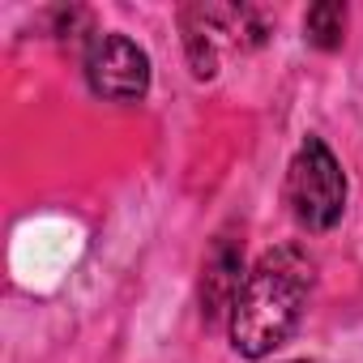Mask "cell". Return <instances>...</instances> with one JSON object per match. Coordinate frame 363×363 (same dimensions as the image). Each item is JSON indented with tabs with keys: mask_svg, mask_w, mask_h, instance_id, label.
Returning a JSON list of instances; mask_svg holds the SVG:
<instances>
[{
	"mask_svg": "<svg viewBox=\"0 0 363 363\" xmlns=\"http://www.w3.org/2000/svg\"><path fill=\"white\" fill-rule=\"evenodd\" d=\"M308 291H312V261L299 248L265 252L235 295L231 346L244 359H265L278 346H286L303 320Z\"/></svg>",
	"mask_w": 363,
	"mask_h": 363,
	"instance_id": "cell-1",
	"label": "cell"
},
{
	"mask_svg": "<svg viewBox=\"0 0 363 363\" xmlns=\"http://www.w3.org/2000/svg\"><path fill=\"white\" fill-rule=\"evenodd\" d=\"M286 206L295 214L299 227L308 231H329L342 223L346 210V175L342 162L333 158V150L320 137H308L291 167H286Z\"/></svg>",
	"mask_w": 363,
	"mask_h": 363,
	"instance_id": "cell-2",
	"label": "cell"
},
{
	"mask_svg": "<svg viewBox=\"0 0 363 363\" xmlns=\"http://www.w3.org/2000/svg\"><path fill=\"white\" fill-rule=\"evenodd\" d=\"M86 82L99 99L137 103L150 90V56L128 35H94L86 48Z\"/></svg>",
	"mask_w": 363,
	"mask_h": 363,
	"instance_id": "cell-3",
	"label": "cell"
},
{
	"mask_svg": "<svg viewBox=\"0 0 363 363\" xmlns=\"http://www.w3.org/2000/svg\"><path fill=\"white\" fill-rule=\"evenodd\" d=\"M244 252L231 244V240H218L210 261H206V316H231L235 308V295L244 286Z\"/></svg>",
	"mask_w": 363,
	"mask_h": 363,
	"instance_id": "cell-4",
	"label": "cell"
},
{
	"mask_svg": "<svg viewBox=\"0 0 363 363\" xmlns=\"http://www.w3.org/2000/svg\"><path fill=\"white\" fill-rule=\"evenodd\" d=\"M303 35H308L312 48L333 52L342 43V35H346V9L337 5V0H320V5H312L308 18H303Z\"/></svg>",
	"mask_w": 363,
	"mask_h": 363,
	"instance_id": "cell-5",
	"label": "cell"
},
{
	"mask_svg": "<svg viewBox=\"0 0 363 363\" xmlns=\"http://www.w3.org/2000/svg\"><path fill=\"white\" fill-rule=\"evenodd\" d=\"M291 363H308V359H291Z\"/></svg>",
	"mask_w": 363,
	"mask_h": 363,
	"instance_id": "cell-6",
	"label": "cell"
}]
</instances>
